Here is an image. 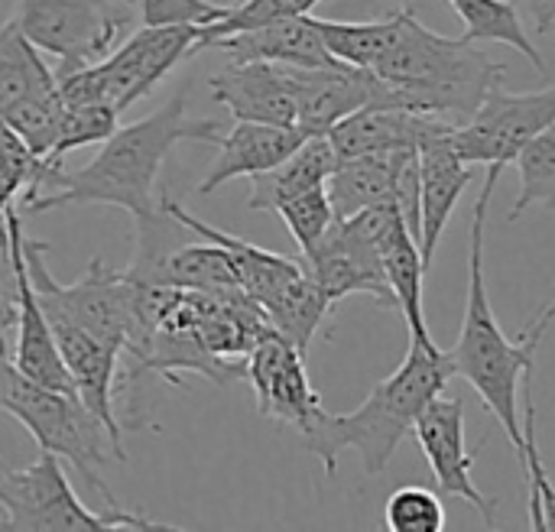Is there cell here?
Masks as SVG:
<instances>
[{
  "mask_svg": "<svg viewBox=\"0 0 555 532\" xmlns=\"http://www.w3.org/2000/svg\"><path fill=\"white\" fill-rule=\"evenodd\" d=\"M221 124L192 117L189 94H172L156 114L117 127L98 156L78 172L59 169L42 195L23 202L26 211H59L81 205H111L124 208L133 218H143L153 208V189L163 163L179 143H221Z\"/></svg>",
  "mask_w": 555,
  "mask_h": 532,
  "instance_id": "obj_1",
  "label": "cell"
},
{
  "mask_svg": "<svg viewBox=\"0 0 555 532\" xmlns=\"http://www.w3.org/2000/svg\"><path fill=\"white\" fill-rule=\"evenodd\" d=\"M504 166H488V179L481 185L475 218H472V257H468V302L462 319L459 345L449 351L455 374L468 380V387L481 397V403L504 426L517 458H524V423H520V387L533 374L537 348L555 322V299L520 332V341H511L491 309L488 283H485V231L488 208L494 198V185Z\"/></svg>",
  "mask_w": 555,
  "mask_h": 532,
  "instance_id": "obj_2",
  "label": "cell"
},
{
  "mask_svg": "<svg viewBox=\"0 0 555 532\" xmlns=\"http://www.w3.org/2000/svg\"><path fill=\"white\" fill-rule=\"evenodd\" d=\"M384 81L380 104L433 114L452 124L472 120L488 91L504 81L507 65L494 62L472 39H452L426 29L413 10H400L390 49L371 68Z\"/></svg>",
  "mask_w": 555,
  "mask_h": 532,
  "instance_id": "obj_3",
  "label": "cell"
},
{
  "mask_svg": "<svg viewBox=\"0 0 555 532\" xmlns=\"http://www.w3.org/2000/svg\"><path fill=\"white\" fill-rule=\"evenodd\" d=\"M452 374L455 364L449 351H442L436 341L410 338L406 361L387 380H380L354 413H322L302 432V442L322 462L325 475H335L338 455L345 449H354L364 471L374 478L390 465L400 442L413 432L420 413L446 393Z\"/></svg>",
  "mask_w": 555,
  "mask_h": 532,
  "instance_id": "obj_4",
  "label": "cell"
},
{
  "mask_svg": "<svg viewBox=\"0 0 555 532\" xmlns=\"http://www.w3.org/2000/svg\"><path fill=\"white\" fill-rule=\"evenodd\" d=\"M0 410L23 423V429L36 439L42 452L59 455L72 471L85 478V484L104 497L107 507H117V497L101 478L107 452L114 462H124L111 442L107 426L85 406L81 397L62 393L29 380L10 358L0 354Z\"/></svg>",
  "mask_w": 555,
  "mask_h": 532,
  "instance_id": "obj_5",
  "label": "cell"
},
{
  "mask_svg": "<svg viewBox=\"0 0 555 532\" xmlns=\"http://www.w3.org/2000/svg\"><path fill=\"white\" fill-rule=\"evenodd\" d=\"M195 42L198 26H140L101 62L55 72L59 94L65 104H111L124 114L195 52Z\"/></svg>",
  "mask_w": 555,
  "mask_h": 532,
  "instance_id": "obj_6",
  "label": "cell"
},
{
  "mask_svg": "<svg viewBox=\"0 0 555 532\" xmlns=\"http://www.w3.org/2000/svg\"><path fill=\"white\" fill-rule=\"evenodd\" d=\"M0 532H104V530H172L143 514L104 510L91 514L72 491L62 458L39 449L26 468H10L0 458Z\"/></svg>",
  "mask_w": 555,
  "mask_h": 532,
  "instance_id": "obj_7",
  "label": "cell"
},
{
  "mask_svg": "<svg viewBox=\"0 0 555 532\" xmlns=\"http://www.w3.org/2000/svg\"><path fill=\"white\" fill-rule=\"evenodd\" d=\"M23 257L39 306L49 319L75 322L111 348L127 351L137 325V286L127 273H117L94 257L78 283H59L46 263L49 244L33 237H23Z\"/></svg>",
  "mask_w": 555,
  "mask_h": 532,
  "instance_id": "obj_8",
  "label": "cell"
},
{
  "mask_svg": "<svg viewBox=\"0 0 555 532\" xmlns=\"http://www.w3.org/2000/svg\"><path fill=\"white\" fill-rule=\"evenodd\" d=\"M140 0H16L13 23L46 55L59 59L55 72L101 62L114 52L133 23Z\"/></svg>",
  "mask_w": 555,
  "mask_h": 532,
  "instance_id": "obj_9",
  "label": "cell"
},
{
  "mask_svg": "<svg viewBox=\"0 0 555 532\" xmlns=\"http://www.w3.org/2000/svg\"><path fill=\"white\" fill-rule=\"evenodd\" d=\"M555 124V85L533 94H511L498 81L481 107L455 127V150L465 163L507 166L517 163L524 146Z\"/></svg>",
  "mask_w": 555,
  "mask_h": 532,
  "instance_id": "obj_10",
  "label": "cell"
},
{
  "mask_svg": "<svg viewBox=\"0 0 555 532\" xmlns=\"http://www.w3.org/2000/svg\"><path fill=\"white\" fill-rule=\"evenodd\" d=\"M23 215L20 208H7L3 215V244H7V257H10V270H13V283H16V345H13V364L36 384L62 390V393H75V380L62 361V351L55 345L49 315L39 306V296L33 289L29 270H26V257H23Z\"/></svg>",
  "mask_w": 555,
  "mask_h": 532,
  "instance_id": "obj_11",
  "label": "cell"
},
{
  "mask_svg": "<svg viewBox=\"0 0 555 532\" xmlns=\"http://www.w3.org/2000/svg\"><path fill=\"white\" fill-rule=\"evenodd\" d=\"M247 380L263 419L299 429V436L325 413L319 390L309 380L306 354L276 328L257 341L247 358Z\"/></svg>",
  "mask_w": 555,
  "mask_h": 532,
  "instance_id": "obj_12",
  "label": "cell"
},
{
  "mask_svg": "<svg viewBox=\"0 0 555 532\" xmlns=\"http://www.w3.org/2000/svg\"><path fill=\"white\" fill-rule=\"evenodd\" d=\"M413 436L442 488V494L449 497H462L468 501L488 527H494L498 517V504L491 497H485L475 488V455L465 445V403L462 400H449V397H436L416 419Z\"/></svg>",
  "mask_w": 555,
  "mask_h": 532,
  "instance_id": "obj_13",
  "label": "cell"
},
{
  "mask_svg": "<svg viewBox=\"0 0 555 532\" xmlns=\"http://www.w3.org/2000/svg\"><path fill=\"white\" fill-rule=\"evenodd\" d=\"M211 98L231 111L234 120L296 127V72L276 62H228L208 78Z\"/></svg>",
  "mask_w": 555,
  "mask_h": 532,
  "instance_id": "obj_14",
  "label": "cell"
},
{
  "mask_svg": "<svg viewBox=\"0 0 555 532\" xmlns=\"http://www.w3.org/2000/svg\"><path fill=\"white\" fill-rule=\"evenodd\" d=\"M296 127L306 137H328L338 120L348 114L380 104L384 81L371 68H358L348 62L325 68H296Z\"/></svg>",
  "mask_w": 555,
  "mask_h": 532,
  "instance_id": "obj_15",
  "label": "cell"
},
{
  "mask_svg": "<svg viewBox=\"0 0 555 532\" xmlns=\"http://www.w3.org/2000/svg\"><path fill=\"white\" fill-rule=\"evenodd\" d=\"M452 120L433 117V114H416L403 107H387V104H367L345 120H338L328 133L338 159H354V156H377V153H397V150H420L423 143L449 133Z\"/></svg>",
  "mask_w": 555,
  "mask_h": 532,
  "instance_id": "obj_16",
  "label": "cell"
},
{
  "mask_svg": "<svg viewBox=\"0 0 555 532\" xmlns=\"http://www.w3.org/2000/svg\"><path fill=\"white\" fill-rule=\"evenodd\" d=\"M205 49H218L231 62H276V65H296V68H325V65L341 62L325 46L312 13L283 16L254 29L231 33L221 39H211Z\"/></svg>",
  "mask_w": 555,
  "mask_h": 532,
  "instance_id": "obj_17",
  "label": "cell"
},
{
  "mask_svg": "<svg viewBox=\"0 0 555 532\" xmlns=\"http://www.w3.org/2000/svg\"><path fill=\"white\" fill-rule=\"evenodd\" d=\"M309 137L299 127L283 124H257V120H237L231 133L218 143V159L211 163L208 176L198 182V195H215L231 179H254L283 159H289Z\"/></svg>",
  "mask_w": 555,
  "mask_h": 532,
  "instance_id": "obj_18",
  "label": "cell"
},
{
  "mask_svg": "<svg viewBox=\"0 0 555 532\" xmlns=\"http://www.w3.org/2000/svg\"><path fill=\"white\" fill-rule=\"evenodd\" d=\"M455 127L429 143L420 146V198H423V237H420V250H423V263L426 270L433 267L439 237L455 211V205L462 202V192L472 185L475 172L472 163H465L455 150Z\"/></svg>",
  "mask_w": 555,
  "mask_h": 532,
  "instance_id": "obj_19",
  "label": "cell"
},
{
  "mask_svg": "<svg viewBox=\"0 0 555 532\" xmlns=\"http://www.w3.org/2000/svg\"><path fill=\"white\" fill-rule=\"evenodd\" d=\"M163 208H166L189 234H195V237H202V241H211V244H221V247L231 254V260H234L241 289H244L250 299H257L260 306H263L267 299H273L289 280H296L299 273H306L302 260L273 254V250H263V247H257V244H250V241H244V237H234V234H228V231H221V228H211V224H205L202 218H195L192 211H185L176 198H163Z\"/></svg>",
  "mask_w": 555,
  "mask_h": 532,
  "instance_id": "obj_20",
  "label": "cell"
},
{
  "mask_svg": "<svg viewBox=\"0 0 555 532\" xmlns=\"http://www.w3.org/2000/svg\"><path fill=\"white\" fill-rule=\"evenodd\" d=\"M380 247V263H384V276L387 286L397 299V309L410 328V338L416 341H433L429 325H426V312H423V276H426V263H423V250L420 241L413 237L410 224L403 215H397L384 234L377 237Z\"/></svg>",
  "mask_w": 555,
  "mask_h": 532,
  "instance_id": "obj_21",
  "label": "cell"
},
{
  "mask_svg": "<svg viewBox=\"0 0 555 532\" xmlns=\"http://www.w3.org/2000/svg\"><path fill=\"white\" fill-rule=\"evenodd\" d=\"M338 163L341 159L328 137H309L289 159H283L280 166L250 179L247 208L250 211H280L296 195H302L315 185H325Z\"/></svg>",
  "mask_w": 555,
  "mask_h": 532,
  "instance_id": "obj_22",
  "label": "cell"
},
{
  "mask_svg": "<svg viewBox=\"0 0 555 532\" xmlns=\"http://www.w3.org/2000/svg\"><path fill=\"white\" fill-rule=\"evenodd\" d=\"M156 286H176V289H195V293L241 289L231 254L211 241L176 244L156 273Z\"/></svg>",
  "mask_w": 555,
  "mask_h": 532,
  "instance_id": "obj_23",
  "label": "cell"
},
{
  "mask_svg": "<svg viewBox=\"0 0 555 532\" xmlns=\"http://www.w3.org/2000/svg\"><path fill=\"white\" fill-rule=\"evenodd\" d=\"M332 306L335 302L322 293V286L309 273H299L273 299L263 302V312L286 341H293L302 354H309V345Z\"/></svg>",
  "mask_w": 555,
  "mask_h": 532,
  "instance_id": "obj_24",
  "label": "cell"
},
{
  "mask_svg": "<svg viewBox=\"0 0 555 532\" xmlns=\"http://www.w3.org/2000/svg\"><path fill=\"white\" fill-rule=\"evenodd\" d=\"M55 85V72L42 62V52L23 36L13 16L0 26V117L33 91Z\"/></svg>",
  "mask_w": 555,
  "mask_h": 532,
  "instance_id": "obj_25",
  "label": "cell"
},
{
  "mask_svg": "<svg viewBox=\"0 0 555 532\" xmlns=\"http://www.w3.org/2000/svg\"><path fill=\"white\" fill-rule=\"evenodd\" d=\"M449 3L465 23V39H472V42H507L517 52H524L537 65V72H546L543 52L527 36L524 20L511 0H449Z\"/></svg>",
  "mask_w": 555,
  "mask_h": 532,
  "instance_id": "obj_26",
  "label": "cell"
},
{
  "mask_svg": "<svg viewBox=\"0 0 555 532\" xmlns=\"http://www.w3.org/2000/svg\"><path fill=\"white\" fill-rule=\"evenodd\" d=\"M315 23H319V33L335 59L358 65V68H374L397 36L400 13H393L387 20H367V23H341V20L315 16Z\"/></svg>",
  "mask_w": 555,
  "mask_h": 532,
  "instance_id": "obj_27",
  "label": "cell"
},
{
  "mask_svg": "<svg viewBox=\"0 0 555 532\" xmlns=\"http://www.w3.org/2000/svg\"><path fill=\"white\" fill-rule=\"evenodd\" d=\"M62 114H65V101L59 94V85H49L42 91H33L29 98L16 101L7 114L3 124L39 156L46 159L59 140V127H62Z\"/></svg>",
  "mask_w": 555,
  "mask_h": 532,
  "instance_id": "obj_28",
  "label": "cell"
},
{
  "mask_svg": "<svg viewBox=\"0 0 555 532\" xmlns=\"http://www.w3.org/2000/svg\"><path fill=\"white\" fill-rule=\"evenodd\" d=\"M517 172L520 195L507 215L511 221H517L530 208H555V124L524 146V153L517 156Z\"/></svg>",
  "mask_w": 555,
  "mask_h": 532,
  "instance_id": "obj_29",
  "label": "cell"
},
{
  "mask_svg": "<svg viewBox=\"0 0 555 532\" xmlns=\"http://www.w3.org/2000/svg\"><path fill=\"white\" fill-rule=\"evenodd\" d=\"M117 117H120V111H114L111 104H65L59 140H55L52 153L42 163L46 166H62V159L72 150H81V146H91V143H104L120 127Z\"/></svg>",
  "mask_w": 555,
  "mask_h": 532,
  "instance_id": "obj_30",
  "label": "cell"
},
{
  "mask_svg": "<svg viewBox=\"0 0 555 532\" xmlns=\"http://www.w3.org/2000/svg\"><path fill=\"white\" fill-rule=\"evenodd\" d=\"M315 3H322V0H241L234 7H228V13L221 20H215L208 26H198L195 52L205 49L211 39H221V36H231V33H241V29H254V26H263V23L283 20V16H302Z\"/></svg>",
  "mask_w": 555,
  "mask_h": 532,
  "instance_id": "obj_31",
  "label": "cell"
},
{
  "mask_svg": "<svg viewBox=\"0 0 555 532\" xmlns=\"http://www.w3.org/2000/svg\"><path fill=\"white\" fill-rule=\"evenodd\" d=\"M524 475L530 484V520L540 532L555 530V484L546 475V465L540 458V445H537V410L527 400L524 406Z\"/></svg>",
  "mask_w": 555,
  "mask_h": 532,
  "instance_id": "obj_32",
  "label": "cell"
},
{
  "mask_svg": "<svg viewBox=\"0 0 555 532\" xmlns=\"http://www.w3.org/2000/svg\"><path fill=\"white\" fill-rule=\"evenodd\" d=\"M276 215L283 218L293 241L299 244V254H309L328 234V228L335 224V208H332V198H328L325 185H315V189L296 195Z\"/></svg>",
  "mask_w": 555,
  "mask_h": 532,
  "instance_id": "obj_33",
  "label": "cell"
},
{
  "mask_svg": "<svg viewBox=\"0 0 555 532\" xmlns=\"http://www.w3.org/2000/svg\"><path fill=\"white\" fill-rule=\"evenodd\" d=\"M387 527L390 532H442L446 507L429 488H400L387 501Z\"/></svg>",
  "mask_w": 555,
  "mask_h": 532,
  "instance_id": "obj_34",
  "label": "cell"
},
{
  "mask_svg": "<svg viewBox=\"0 0 555 532\" xmlns=\"http://www.w3.org/2000/svg\"><path fill=\"white\" fill-rule=\"evenodd\" d=\"M39 169V156L0 120V221L16 195H23Z\"/></svg>",
  "mask_w": 555,
  "mask_h": 532,
  "instance_id": "obj_35",
  "label": "cell"
},
{
  "mask_svg": "<svg viewBox=\"0 0 555 532\" xmlns=\"http://www.w3.org/2000/svg\"><path fill=\"white\" fill-rule=\"evenodd\" d=\"M224 13L211 0H140V26H208Z\"/></svg>",
  "mask_w": 555,
  "mask_h": 532,
  "instance_id": "obj_36",
  "label": "cell"
},
{
  "mask_svg": "<svg viewBox=\"0 0 555 532\" xmlns=\"http://www.w3.org/2000/svg\"><path fill=\"white\" fill-rule=\"evenodd\" d=\"M7 267H10V257L3 244V263H0V354L3 358H10V332L16 328V283H13V270L3 283Z\"/></svg>",
  "mask_w": 555,
  "mask_h": 532,
  "instance_id": "obj_37",
  "label": "cell"
},
{
  "mask_svg": "<svg viewBox=\"0 0 555 532\" xmlns=\"http://www.w3.org/2000/svg\"><path fill=\"white\" fill-rule=\"evenodd\" d=\"M524 7L530 10V20L537 26V33H550L555 26V0H524Z\"/></svg>",
  "mask_w": 555,
  "mask_h": 532,
  "instance_id": "obj_38",
  "label": "cell"
},
{
  "mask_svg": "<svg viewBox=\"0 0 555 532\" xmlns=\"http://www.w3.org/2000/svg\"><path fill=\"white\" fill-rule=\"evenodd\" d=\"M403 3H406V7H410V0H403Z\"/></svg>",
  "mask_w": 555,
  "mask_h": 532,
  "instance_id": "obj_39",
  "label": "cell"
}]
</instances>
